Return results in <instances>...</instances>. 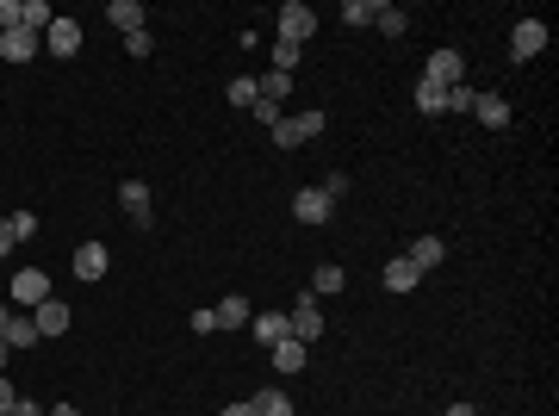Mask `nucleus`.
Here are the masks:
<instances>
[{
    "mask_svg": "<svg viewBox=\"0 0 559 416\" xmlns=\"http://www.w3.org/2000/svg\"><path fill=\"white\" fill-rule=\"evenodd\" d=\"M6 416H44V411H37L32 398H19V404H13V411H6Z\"/></svg>",
    "mask_w": 559,
    "mask_h": 416,
    "instance_id": "35",
    "label": "nucleus"
},
{
    "mask_svg": "<svg viewBox=\"0 0 559 416\" xmlns=\"http://www.w3.org/2000/svg\"><path fill=\"white\" fill-rule=\"evenodd\" d=\"M13 404H19V391H13V385H6V373H0V416L13 411Z\"/></svg>",
    "mask_w": 559,
    "mask_h": 416,
    "instance_id": "34",
    "label": "nucleus"
},
{
    "mask_svg": "<svg viewBox=\"0 0 559 416\" xmlns=\"http://www.w3.org/2000/svg\"><path fill=\"white\" fill-rule=\"evenodd\" d=\"M261 100V81H255V75H237V81H230V106H255Z\"/></svg>",
    "mask_w": 559,
    "mask_h": 416,
    "instance_id": "27",
    "label": "nucleus"
},
{
    "mask_svg": "<svg viewBox=\"0 0 559 416\" xmlns=\"http://www.w3.org/2000/svg\"><path fill=\"white\" fill-rule=\"evenodd\" d=\"M44 416H81V411H75V404H56V411H44Z\"/></svg>",
    "mask_w": 559,
    "mask_h": 416,
    "instance_id": "39",
    "label": "nucleus"
},
{
    "mask_svg": "<svg viewBox=\"0 0 559 416\" xmlns=\"http://www.w3.org/2000/svg\"><path fill=\"white\" fill-rule=\"evenodd\" d=\"M50 19H56V13H50V6H44V0H25V13H19V25H25V32H50Z\"/></svg>",
    "mask_w": 559,
    "mask_h": 416,
    "instance_id": "25",
    "label": "nucleus"
},
{
    "mask_svg": "<svg viewBox=\"0 0 559 416\" xmlns=\"http://www.w3.org/2000/svg\"><path fill=\"white\" fill-rule=\"evenodd\" d=\"M19 13H25V0H0V32H13V25H19Z\"/></svg>",
    "mask_w": 559,
    "mask_h": 416,
    "instance_id": "33",
    "label": "nucleus"
},
{
    "mask_svg": "<svg viewBox=\"0 0 559 416\" xmlns=\"http://www.w3.org/2000/svg\"><path fill=\"white\" fill-rule=\"evenodd\" d=\"M268 354H274V373H299V367H305V342H299V336H286V342H274Z\"/></svg>",
    "mask_w": 559,
    "mask_h": 416,
    "instance_id": "20",
    "label": "nucleus"
},
{
    "mask_svg": "<svg viewBox=\"0 0 559 416\" xmlns=\"http://www.w3.org/2000/svg\"><path fill=\"white\" fill-rule=\"evenodd\" d=\"M0 336H6V348H32L37 342V323H32V317H13V311H6V330H0Z\"/></svg>",
    "mask_w": 559,
    "mask_h": 416,
    "instance_id": "22",
    "label": "nucleus"
},
{
    "mask_svg": "<svg viewBox=\"0 0 559 416\" xmlns=\"http://www.w3.org/2000/svg\"><path fill=\"white\" fill-rule=\"evenodd\" d=\"M274 69H280V75L299 69V44H274Z\"/></svg>",
    "mask_w": 559,
    "mask_h": 416,
    "instance_id": "32",
    "label": "nucleus"
},
{
    "mask_svg": "<svg viewBox=\"0 0 559 416\" xmlns=\"http://www.w3.org/2000/svg\"><path fill=\"white\" fill-rule=\"evenodd\" d=\"M342 286H349V274H342L336 261H317V268H311V292H317V299H330V292H342Z\"/></svg>",
    "mask_w": 559,
    "mask_h": 416,
    "instance_id": "19",
    "label": "nucleus"
},
{
    "mask_svg": "<svg viewBox=\"0 0 559 416\" xmlns=\"http://www.w3.org/2000/svg\"><path fill=\"white\" fill-rule=\"evenodd\" d=\"M373 25H380L385 37H404V32H411V19H404L398 6H380V19H373Z\"/></svg>",
    "mask_w": 559,
    "mask_h": 416,
    "instance_id": "28",
    "label": "nucleus"
},
{
    "mask_svg": "<svg viewBox=\"0 0 559 416\" xmlns=\"http://www.w3.org/2000/svg\"><path fill=\"white\" fill-rule=\"evenodd\" d=\"M317 193H323V199L336 206V199L349 193V168H330V174H323V187H317Z\"/></svg>",
    "mask_w": 559,
    "mask_h": 416,
    "instance_id": "29",
    "label": "nucleus"
},
{
    "mask_svg": "<svg viewBox=\"0 0 559 416\" xmlns=\"http://www.w3.org/2000/svg\"><path fill=\"white\" fill-rule=\"evenodd\" d=\"M323 137V112H299V118H280L274 125V143L280 149H299V143Z\"/></svg>",
    "mask_w": 559,
    "mask_h": 416,
    "instance_id": "1",
    "label": "nucleus"
},
{
    "mask_svg": "<svg viewBox=\"0 0 559 416\" xmlns=\"http://www.w3.org/2000/svg\"><path fill=\"white\" fill-rule=\"evenodd\" d=\"M417 112L442 118V112H448V87H435V81H417Z\"/></svg>",
    "mask_w": 559,
    "mask_h": 416,
    "instance_id": "23",
    "label": "nucleus"
},
{
    "mask_svg": "<svg viewBox=\"0 0 559 416\" xmlns=\"http://www.w3.org/2000/svg\"><path fill=\"white\" fill-rule=\"evenodd\" d=\"M249 411H255V416H299V411H292V398H286L280 385H268V391H255V398H249Z\"/></svg>",
    "mask_w": 559,
    "mask_h": 416,
    "instance_id": "15",
    "label": "nucleus"
},
{
    "mask_svg": "<svg viewBox=\"0 0 559 416\" xmlns=\"http://www.w3.org/2000/svg\"><path fill=\"white\" fill-rule=\"evenodd\" d=\"M106 19H112L125 37H131V32H149V25H143V6H137V0H112V6H106Z\"/></svg>",
    "mask_w": 559,
    "mask_h": 416,
    "instance_id": "16",
    "label": "nucleus"
},
{
    "mask_svg": "<svg viewBox=\"0 0 559 416\" xmlns=\"http://www.w3.org/2000/svg\"><path fill=\"white\" fill-rule=\"evenodd\" d=\"M255 81H261V100H286V94H292V75H280V69H268V75H255Z\"/></svg>",
    "mask_w": 559,
    "mask_h": 416,
    "instance_id": "26",
    "label": "nucleus"
},
{
    "mask_svg": "<svg viewBox=\"0 0 559 416\" xmlns=\"http://www.w3.org/2000/svg\"><path fill=\"white\" fill-rule=\"evenodd\" d=\"M330 199H323V193H317V187H299V199H292V218H299V224H330Z\"/></svg>",
    "mask_w": 559,
    "mask_h": 416,
    "instance_id": "10",
    "label": "nucleus"
},
{
    "mask_svg": "<svg viewBox=\"0 0 559 416\" xmlns=\"http://www.w3.org/2000/svg\"><path fill=\"white\" fill-rule=\"evenodd\" d=\"M211 317H218V330H249V299H237V292H230V299H224Z\"/></svg>",
    "mask_w": 559,
    "mask_h": 416,
    "instance_id": "21",
    "label": "nucleus"
},
{
    "mask_svg": "<svg viewBox=\"0 0 559 416\" xmlns=\"http://www.w3.org/2000/svg\"><path fill=\"white\" fill-rule=\"evenodd\" d=\"M311 32H317V13L305 0H286V6H280V44H305Z\"/></svg>",
    "mask_w": 559,
    "mask_h": 416,
    "instance_id": "2",
    "label": "nucleus"
},
{
    "mask_svg": "<svg viewBox=\"0 0 559 416\" xmlns=\"http://www.w3.org/2000/svg\"><path fill=\"white\" fill-rule=\"evenodd\" d=\"M0 56H6V63H32L37 56V32H25V25L0 32Z\"/></svg>",
    "mask_w": 559,
    "mask_h": 416,
    "instance_id": "11",
    "label": "nucleus"
},
{
    "mask_svg": "<svg viewBox=\"0 0 559 416\" xmlns=\"http://www.w3.org/2000/svg\"><path fill=\"white\" fill-rule=\"evenodd\" d=\"M473 106H479V94H473L466 81H460V87H448V112H473Z\"/></svg>",
    "mask_w": 559,
    "mask_h": 416,
    "instance_id": "31",
    "label": "nucleus"
},
{
    "mask_svg": "<svg viewBox=\"0 0 559 416\" xmlns=\"http://www.w3.org/2000/svg\"><path fill=\"white\" fill-rule=\"evenodd\" d=\"M422 81H435V87H460V81H466V56H460V50H435V56L422 63Z\"/></svg>",
    "mask_w": 559,
    "mask_h": 416,
    "instance_id": "4",
    "label": "nucleus"
},
{
    "mask_svg": "<svg viewBox=\"0 0 559 416\" xmlns=\"http://www.w3.org/2000/svg\"><path fill=\"white\" fill-rule=\"evenodd\" d=\"M13 249H19V243H13V230H6V224H0V261H6V255H13Z\"/></svg>",
    "mask_w": 559,
    "mask_h": 416,
    "instance_id": "36",
    "label": "nucleus"
},
{
    "mask_svg": "<svg viewBox=\"0 0 559 416\" xmlns=\"http://www.w3.org/2000/svg\"><path fill=\"white\" fill-rule=\"evenodd\" d=\"M286 323H292V336H299V342H317V336H323V311H317V292H299V311L286 317Z\"/></svg>",
    "mask_w": 559,
    "mask_h": 416,
    "instance_id": "6",
    "label": "nucleus"
},
{
    "mask_svg": "<svg viewBox=\"0 0 559 416\" xmlns=\"http://www.w3.org/2000/svg\"><path fill=\"white\" fill-rule=\"evenodd\" d=\"M118 206H125V218H131L137 230H149V187H143V180H125V187H118Z\"/></svg>",
    "mask_w": 559,
    "mask_h": 416,
    "instance_id": "9",
    "label": "nucleus"
},
{
    "mask_svg": "<svg viewBox=\"0 0 559 416\" xmlns=\"http://www.w3.org/2000/svg\"><path fill=\"white\" fill-rule=\"evenodd\" d=\"M218 416H255V411H249V404H224Z\"/></svg>",
    "mask_w": 559,
    "mask_h": 416,
    "instance_id": "37",
    "label": "nucleus"
},
{
    "mask_svg": "<svg viewBox=\"0 0 559 416\" xmlns=\"http://www.w3.org/2000/svg\"><path fill=\"white\" fill-rule=\"evenodd\" d=\"M380 6H385V0H342V19H349V25H373Z\"/></svg>",
    "mask_w": 559,
    "mask_h": 416,
    "instance_id": "24",
    "label": "nucleus"
},
{
    "mask_svg": "<svg viewBox=\"0 0 559 416\" xmlns=\"http://www.w3.org/2000/svg\"><path fill=\"white\" fill-rule=\"evenodd\" d=\"M44 50H50V56H81V25H75V19H50Z\"/></svg>",
    "mask_w": 559,
    "mask_h": 416,
    "instance_id": "7",
    "label": "nucleus"
},
{
    "mask_svg": "<svg viewBox=\"0 0 559 416\" xmlns=\"http://www.w3.org/2000/svg\"><path fill=\"white\" fill-rule=\"evenodd\" d=\"M13 299L37 311V305L50 299V274H44V268H19V274H13Z\"/></svg>",
    "mask_w": 559,
    "mask_h": 416,
    "instance_id": "5",
    "label": "nucleus"
},
{
    "mask_svg": "<svg viewBox=\"0 0 559 416\" xmlns=\"http://www.w3.org/2000/svg\"><path fill=\"white\" fill-rule=\"evenodd\" d=\"M547 50V19H516V32H510V56L528 63V56H541Z\"/></svg>",
    "mask_w": 559,
    "mask_h": 416,
    "instance_id": "3",
    "label": "nucleus"
},
{
    "mask_svg": "<svg viewBox=\"0 0 559 416\" xmlns=\"http://www.w3.org/2000/svg\"><path fill=\"white\" fill-rule=\"evenodd\" d=\"M380 279H385V292H411V286H417L422 274H417V268H411V261H404V255H391Z\"/></svg>",
    "mask_w": 559,
    "mask_h": 416,
    "instance_id": "17",
    "label": "nucleus"
},
{
    "mask_svg": "<svg viewBox=\"0 0 559 416\" xmlns=\"http://www.w3.org/2000/svg\"><path fill=\"white\" fill-rule=\"evenodd\" d=\"M106 268H112L106 243H81V249H75V279H100Z\"/></svg>",
    "mask_w": 559,
    "mask_h": 416,
    "instance_id": "13",
    "label": "nucleus"
},
{
    "mask_svg": "<svg viewBox=\"0 0 559 416\" xmlns=\"http://www.w3.org/2000/svg\"><path fill=\"white\" fill-rule=\"evenodd\" d=\"M473 118H479V125H491V131H503V125H510V106H503V94H479Z\"/></svg>",
    "mask_w": 559,
    "mask_h": 416,
    "instance_id": "18",
    "label": "nucleus"
},
{
    "mask_svg": "<svg viewBox=\"0 0 559 416\" xmlns=\"http://www.w3.org/2000/svg\"><path fill=\"white\" fill-rule=\"evenodd\" d=\"M249 330H255V342L261 348H274L292 336V323H286V311H261V317H249Z\"/></svg>",
    "mask_w": 559,
    "mask_h": 416,
    "instance_id": "12",
    "label": "nucleus"
},
{
    "mask_svg": "<svg viewBox=\"0 0 559 416\" xmlns=\"http://www.w3.org/2000/svg\"><path fill=\"white\" fill-rule=\"evenodd\" d=\"M0 367H6V336H0Z\"/></svg>",
    "mask_w": 559,
    "mask_h": 416,
    "instance_id": "40",
    "label": "nucleus"
},
{
    "mask_svg": "<svg viewBox=\"0 0 559 416\" xmlns=\"http://www.w3.org/2000/svg\"><path fill=\"white\" fill-rule=\"evenodd\" d=\"M448 416H479V411H473V404H448Z\"/></svg>",
    "mask_w": 559,
    "mask_h": 416,
    "instance_id": "38",
    "label": "nucleus"
},
{
    "mask_svg": "<svg viewBox=\"0 0 559 416\" xmlns=\"http://www.w3.org/2000/svg\"><path fill=\"white\" fill-rule=\"evenodd\" d=\"M6 230H13V243H32V237H37V218H32V211H13V218H6Z\"/></svg>",
    "mask_w": 559,
    "mask_h": 416,
    "instance_id": "30",
    "label": "nucleus"
},
{
    "mask_svg": "<svg viewBox=\"0 0 559 416\" xmlns=\"http://www.w3.org/2000/svg\"><path fill=\"white\" fill-rule=\"evenodd\" d=\"M0 330H6V305H0Z\"/></svg>",
    "mask_w": 559,
    "mask_h": 416,
    "instance_id": "41",
    "label": "nucleus"
},
{
    "mask_svg": "<svg viewBox=\"0 0 559 416\" xmlns=\"http://www.w3.org/2000/svg\"><path fill=\"white\" fill-rule=\"evenodd\" d=\"M32 323H37V336H63V330L75 323V311L63 305V299H44V305L32 311Z\"/></svg>",
    "mask_w": 559,
    "mask_h": 416,
    "instance_id": "8",
    "label": "nucleus"
},
{
    "mask_svg": "<svg viewBox=\"0 0 559 416\" xmlns=\"http://www.w3.org/2000/svg\"><path fill=\"white\" fill-rule=\"evenodd\" d=\"M442 255H448V243H442V237H417V243H411V255H404V261H411V268H442Z\"/></svg>",
    "mask_w": 559,
    "mask_h": 416,
    "instance_id": "14",
    "label": "nucleus"
}]
</instances>
